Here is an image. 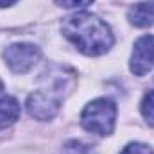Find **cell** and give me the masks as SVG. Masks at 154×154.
Segmentation results:
<instances>
[{
    "label": "cell",
    "mask_w": 154,
    "mask_h": 154,
    "mask_svg": "<svg viewBox=\"0 0 154 154\" xmlns=\"http://www.w3.org/2000/svg\"><path fill=\"white\" fill-rule=\"evenodd\" d=\"M61 32L86 56H102L115 43L109 25L97 14L86 11L65 18L61 23Z\"/></svg>",
    "instance_id": "1"
},
{
    "label": "cell",
    "mask_w": 154,
    "mask_h": 154,
    "mask_svg": "<svg viewBox=\"0 0 154 154\" xmlns=\"http://www.w3.org/2000/svg\"><path fill=\"white\" fill-rule=\"evenodd\" d=\"M116 106L111 99H95L81 113V124L86 131L100 136H108L115 129Z\"/></svg>",
    "instance_id": "2"
},
{
    "label": "cell",
    "mask_w": 154,
    "mask_h": 154,
    "mask_svg": "<svg viewBox=\"0 0 154 154\" xmlns=\"http://www.w3.org/2000/svg\"><path fill=\"white\" fill-rule=\"evenodd\" d=\"M63 95L52 88H41L27 99V111L36 120H50L57 115Z\"/></svg>",
    "instance_id": "3"
},
{
    "label": "cell",
    "mask_w": 154,
    "mask_h": 154,
    "mask_svg": "<svg viewBox=\"0 0 154 154\" xmlns=\"http://www.w3.org/2000/svg\"><path fill=\"white\" fill-rule=\"evenodd\" d=\"M41 59V50L32 43H13L4 50V61L14 74L29 72Z\"/></svg>",
    "instance_id": "4"
},
{
    "label": "cell",
    "mask_w": 154,
    "mask_h": 154,
    "mask_svg": "<svg viewBox=\"0 0 154 154\" xmlns=\"http://www.w3.org/2000/svg\"><path fill=\"white\" fill-rule=\"evenodd\" d=\"M129 68L134 75H145L154 68V36L147 34L136 39Z\"/></svg>",
    "instance_id": "5"
},
{
    "label": "cell",
    "mask_w": 154,
    "mask_h": 154,
    "mask_svg": "<svg viewBox=\"0 0 154 154\" xmlns=\"http://www.w3.org/2000/svg\"><path fill=\"white\" fill-rule=\"evenodd\" d=\"M127 20L134 27H151L154 25V4L151 2H140L134 4L127 11Z\"/></svg>",
    "instance_id": "6"
},
{
    "label": "cell",
    "mask_w": 154,
    "mask_h": 154,
    "mask_svg": "<svg viewBox=\"0 0 154 154\" xmlns=\"http://www.w3.org/2000/svg\"><path fill=\"white\" fill-rule=\"evenodd\" d=\"M20 116V104L14 97L0 99V129L9 127Z\"/></svg>",
    "instance_id": "7"
},
{
    "label": "cell",
    "mask_w": 154,
    "mask_h": 154,
    "mask_svg": "<svg viewBox=\"0 0 154 154\" xmlns=\"http://www.w3.org/2000/svg\"><path fill=\"white\" fill-rule=\"evenodd\" d=\"M140 109H142L143 118H145V120L154 127V91H149V93L143 97Z\"/></svg>",
    "instance_id": "8"
},
{
    "label": "cell",
    "mask_w": 154,
    "mask_h": 154,
    "mask_svg": "<svg viewBox=\"0 0 154 154\" xmlns=\"http://www.w3.org/2000/svg\"><path fill=\"white\" fill-rule=\"evenodd\" d=\"M63 154H95V151H93L91 147L81 143V142L72 140V142H66V143H65Z\"/></svg>",
    "instance_id": "9"
},
{
    "label": "cell",
    "mask_w": 154,
    "mask_h": 154,
    "mask_svg": "<svg viewBox=\"0 0 154 154\" xmlns=\"http://www.w3.org/2000/svg\"><path fill=\"white\" fill-rule=\"evenodd\" d=\"M120 154H152V149L147 143H140V142H133L129 145L124 147V151Z\"/></svg>",
    "instance_id": "10"
},
{
    "label": "cell",
    "mask_w": 154,
    "mask_h": 154,
    "mask_svg": "<svg viewBox=\"0 0 154 154\" xmlns=\"http://www.w3.org/2000/svg\"><path fill=\"white\" fill-rule=\"evenodd\" d=\"M93 0H56L57 5L66 7V9H75V7H86L90 5Z\"/></svg>",
    "instance_id": "11"
},
{
    "label": "cell",
    "mask_w": 154,
    "mask_h": 154,
    "mask_svg": "<svg viewBox=\"0 0 154 154\" xmlns=\"http://www.w3.org/2000/svg\"><path fill=\"white\" fill-rule=\"evenodd\" d=\"M18 0H0V7H9L13 4H16Z\"/></svg>",
    "instance_id": "12"
},
{
    "label": "cell",
    "mask_w": 154,
    "mask_h": 154,
    "mask_svg": "<svg viewBox=\"0 0 154 154\" xmlns=\"http://www.w3.org/2000/svg\"><path fill=\"white\" fill-rule=\"evenodd\" d=\"M0 91H2V81H0Z\"/></svg>",
    "instance_id": "13"
}]
</instances>
